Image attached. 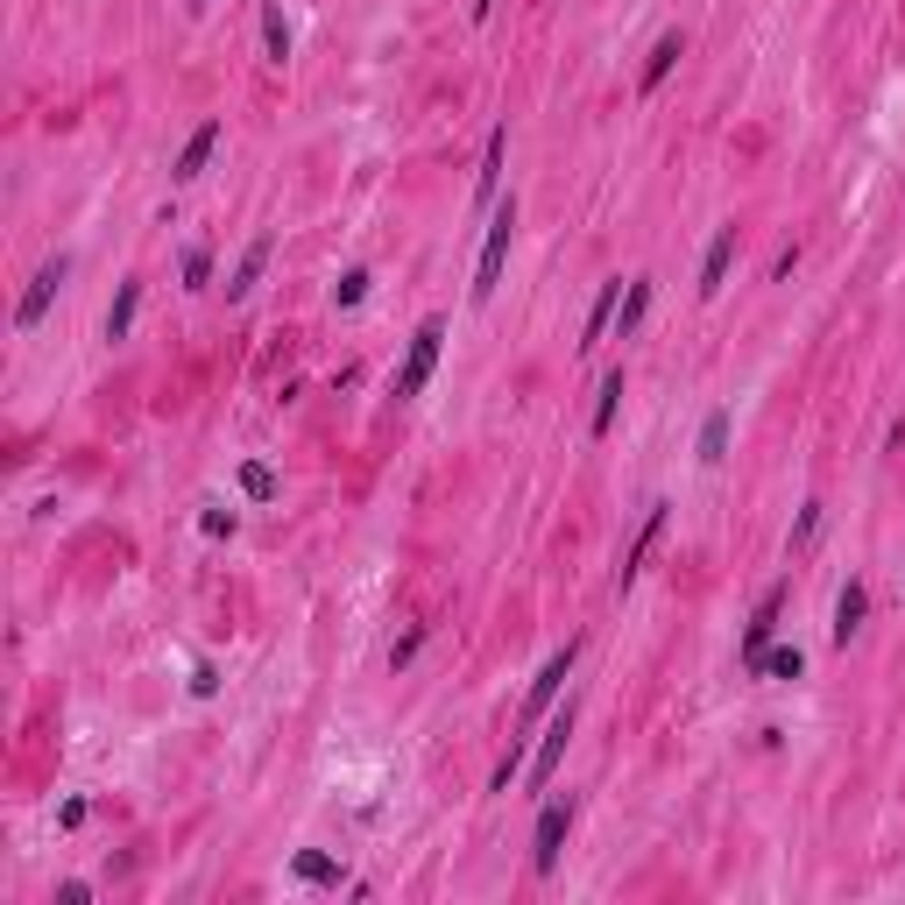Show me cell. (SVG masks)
I'll list each match as a JSON object with an SVG mask.
<instances>
[{"mask_svg": "<svg viewBox=\"0 0 905 905\" xmlns=\"http://www.w3.org/2000/svg\"><path fill=\"white\" fill-rule=\"evenodd\" d=\"M510 234H516V199H510V205H495V220H489V241H481V262H474V304H489V298H495V283H503Z\"/></svg>", "mask_w": 905, "mask_h": 905, "instance_id": "1", "label": "cell"}, {"mask_svg": "<svg viewBox=\"0 0 905 905\" xmlns=\"http://www.w3.org/2000/svg\"><path fill=\"white\" fill-rule=\"evenodd\" d=\"M439 340H446V319H425L411 333V354H403V369H396V396H425V382L439 369Z\"/></svg>", "mask_w": 905, "mask_h": 905, "instance_id": "2", "label": "cell"}, {"mask_svg": "<svg viewBox=\"0 0 905 905\" xmlns=\"http://www.w3.org/2000/svg\"><path fill=\"white\" fill-rule=\"evenodd\" d=\"M573 658H581V644H560V651H552V658H545V672H537V680H531V693H524V722H516V728H537V722H545V707L552 701H560V686L573 680Z\"/></svg>", "mask_w": 905, "mask_h": 905, "instance_id": "3", "label": "cell"}, {"mask_svg": "<svg viewBox=\"0 0 905 905\" xmlns=\"http://www.w3.org/2000/svg\"><path fill=\"white\" fill-rule=\"evenodd\" d=\"M566 835H573V800H545V814H537V835H531V871H537V877L560 871Z\"/></svg>", "mask_w": 905, "mask_h": 905, "instance_id": "4", "label": "cell"}, {"mask_svg": "<svg viewBox=\"0 0 905 905\" xmlns=\"http://www.w3.org/2000/svg\"><path fill=\"white\" fill-rule=\"evenodd\" d=\"M64 276H71V255H57V262L36 269L29 291H22V304H14V333H36V325H43V312L57 304V291H64Z\"/></svg>", "mask_w": 905, "mask_h": 905, "instance_id": "5", "label": "cell"}, {"mask_svg": "<svg viewBox=\"0 0 905 905\" xmlns=\"http://www.w3.org/2000/svg\"><path fill=\"white\" fill-rule=\"evenodd\" d=\"M778 609H785V581H778V587H764L757 615H750V630H743V672H757V665H764V651H772V630H778Z\"/></svg>", "mask_w": 905, "mask_h": 905, "instance_id": "6", "label": "cell"}, {"mask_svg": "<svg viewBox=\"0 0 905 905\" xmlns=\"http://www.w3.org/2000/svg\"><path fill=\"white\" fill-rule=\"evenodd\" d=\"M213 149H220V121L191 128V142L178 149V163H170V178H178V184H191V178H205V163H213Z\"/></svg>", "mask_w": 905, "mask_h": 905, "instance_id": "7", "label": "cell"}, {"mask_svg": "<svg viewBox=\"0 0 905 905\" xmlns=\"http://www.w3.org/2000/svg\"><path fill=\"white\" fill-rule=\"evenodd\" d=\"M736 248H743V234H736V227H722V234L707 241V262H701V298H722L728 262H736Z\"/></svg>", "mask_w": 905, "mask_h": 905, "instance_id": "8", "label": "cell"}, {"mask_svg": "<svg viewBox=\"0 0 905 905\" xmlns=\"http://www.w3.org/2000/svg\"><path fill=\"white\" fill-rule=\"evenodd\" d=\"M269 255H276V234H255L241 248V262H234V276H227V298H248L262 283V269H269Z\"/></svg>", "mask_w": 905, "mask_h": 905, "instance_id": "9", "label": "cell"}, {"mask_svg": "<svg viewBox=\"0 0 905 905\" xmlns=\"http://www.w3.org/2000/svg\"><path fill=\"white\" fill-rule=\"evenodd\" d=\"M566 736H573V701H566V715H552L545 743H537V757H531V778L537 785H552V772H560V757H566Z\"/></svg>", "mask_w": 905, "mask_h": 905, "instance_id": "10", "label": "cell"}, {"mask_svg": "<svg viewBox=\"0 0 905 905\" xmlns=\"http://www.w3.org/2000/svg\"><path fill=\"white\" fill-rule=\"evenodd\" d=\"M680 57H686V43H680V29H672V36H658V43H651V57H644V71H637V92H644V100H651V92H658V86L672 79V64H680Z\"/></svg>", "mask_w": 905, "mask_h": 905, "instance_id": "11", "label": "cell"}, {"mask_svg": "<svg viewBox=\"0 0 905 905\" xmlns=\"http://www.w3.org/2000/svg\"><path fill=\"white\" fill-rule=\"evenodd\" d=\"M863 615H871V587H863V581H849V587H842V594H835V644H842V651H849V644H856V630H863Z\"/></svg>", "mask_w": 905, "mask_h": 905, "instance_id": "12", "label": "cell"}, {"mask_svg": "<svg viewBox=\"0 0 905 905\" xmlns=\"http://www.w3.org/2000/svg\"><path fill=\"white\" fill-rule=\"evenodd\" d=\"M665 510L672 503H651V516H644V531H637V545H630V560H623V573H615V587L630 594V581H637V566L651 560V545H658V531H665Z\"/></svg>", "mask_w": 905, "mask_h": 905, "instance_id": "13", "label": "cell"}, {"mask_svg": "<svg viewBox=\"0 0 905 905\" xmlns=\"http://www.w3.org/2000/svg\"><path fill=\"white\" fill-rule=\"evenodd\" d=\"M503 157H510V128L489 134V149H481V178H474V205L495 199V184H503Z\"/></svg>", "mask_w": 905, "mask_h": 905, "instance_id": "14", "label": "cell"}, {"mask_svg": "<svg viewBox=\"0 0 905 905\" xmlns=\"http://www.w3.org/2000/svg\"><path fill=\"white\" fill-rule=\"evenodd\" d=\"M644 312H651V276H630V291H623V304H615V340H630L644 325Z\"/></svg>", "mask_w": 905, "mask_h": 905, "instance_id": "15", "label": "cell"}, {"mask_svg": "<svg viewBox=\"0 0 905 905\" xmlns=\"http://www.w3.org/2000/svg\"><path fill=\"white\" fill-rule=\"evenodd\" d=\"M134 312H142V283H121L113 291V304H107V340H128V325H134Z\"/></svg>", "mask_w": 905, "mask_h": 905, "instance_id": "16", "label": "cell"}, {"mask_svg": "<svg viewBox=\"0 0 905 905\" xmlns=\"http://www.w3.org/2000/svg\"><path fill=\"white\" fill-rule=\"evenodd\" d=\"M262 50H269V64H283V57H291V22H283L276 0H262Z\"/></svg>", "mask_w": 905, "mask_h": 905, "instance_id": "17", "label": "cell"}, {"mask_svg": "<svg viewBox=\"0 0 905 905\" xmlns=\"http://www.w3.org/2000/svg\"><path fill=\"white\" fill-rule=\"evenodd\" d=\"M728 460V411H707L701 425V467H722Z\"/></svg>", "mask_w": 905, "mask_h": 905, "instance_id": "18", "label": "cell"}, {"mask_svg": "<svg viewBox=\"0 0 905 905\" xmlns=\"http://www.w3.org/2000/svg\"><path fill=\"white\" fill-rule=\"evenodd\" d=\"M241 495L248 503H276V474H269L262 460H241Z\"/></svg>", "mask_w": 905, "mask_h": 905, "instance_id": "19", "label": "cell"}, {"mask_svg": "<svg viewBox=\"0 0 905 905\" xmlns=\"http://www.w3.org/2000/svg\"><path fill=\"white\" fill-rule=\"evenodd\" d=\"M615 411H623V369H615V375L602 382V403H594V439H609V425H615Z\"/></svg>", "mask_w": 905, "mask_h": 905, "instance_id": "20", "label": "cell"}, {"mask_svg": "<svg viewBox=\"0 0 905 905\" xmlns=\"http://www.w3.org/2000/svg\"><path fill=\"white\" fill-rule=\"evenodd\" d=\"M757 672H772V680H800V672H806V651H800V644H778V651H764Z\"/></svg>", "mask_w": 905, "mask_h": 905, "instance_id": "21", "label": "cell"}, {"mask_svg": "<svg viewBox=\"0 0 905 905\" xmlns=\"http://www.w3.org/2000/svg\"><path fill=\"white\" fill-rule=\"evenodd\" d=\"M291 871H298V884H340V863H333V856H319V849H304Z\"/></svg>", "mask_w": 905, "mask_h": 905, "instance_id": "22", "label": "cell"}, {"mask_svg": "<svg viewBox=\"0 0 905 905\" xmlns=\"http://www.w3.org/2000/svg\"><path fill=\"white\" fill-rule=\"evenodd\" d=\"M516 772H524V736H510L503 764H495V778H489V793H510V785H516Z\"/></svg>", "mask_w": 905, "mask_h": 905, "instance_id": "23", "label": "cell"}, {"mask_svg": "<svg viewBox=\"0 0 905 905\" xmlns=\"http://www.w3.org/2000/svg\"><path fill=\"white\" fill-rule=\"evenodd\" d=\"M361 298H369V269H346V276L333 283V304H340V312H354Z\"/></svg>", "mask_w": 905, "mask_h": 905, "instance_id": "24", "label": "cell"}, {"mask_svg": "<svg viewBox=\"0 0 905 905\" xmlns=\"http://www.w3.org/2000/svg\"><path fill=\"white\" fill-rule=\"evenodd\" d=\"M205 276H213V255L191 248V255H184V291H205Z\"/></svg>", "mask_w": 905, "mask_h": 905, "instance_id": "25", "label": "cell"}, {"mask_svg": "<svg viewBox=\"0 0 905 905\" xmlns=\"http://www.w3.org/2000/svg\"><path fill=\"white\" fill-rule=\"evenodd\" d=\"M199 531H205V537H234V510H205Z\"/></svg>", "mask_w": 905, "mask_h": 905, "instance_id": "26", "label": "cell"}, {"mask_svg": "<svg viewBox=\"0 0 905 905\" xmlns=\"http://www.w3.org/2000/svg\"><path fill=\"white\" fill-rule=\"evenodd\" d=\"M814 531H821V503H806L800 524H793V545H814Z\"/></svg>", "mask_w": 905, "mask_h": 905, "instance_id": "27", "label": "cell"}]
</instances>
